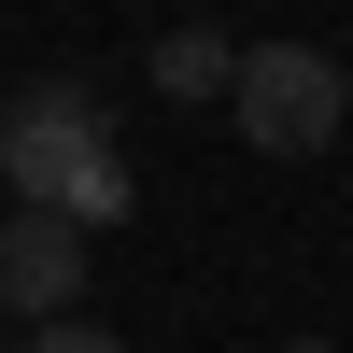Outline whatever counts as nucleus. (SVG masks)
I'll return each instance as SVG.
<instances>
[{"label":"nucleus","instance_id":"1","mask_svg":"<svg viewBox=\"0 0 353 353\" xmlns=\"http://www.w3.org/2000/svg\"><path fill=\"white\" fill-rule=\"evenodd\" d=\"M0 184H14V212L71 226V241H99L128 212V156H113V128H99L85 85H14L0 99Z\"/></svg>","mask_w":353,"mask_h":353},{"label":"nucleus","instance_id":"2","mask_svg":"<svg viewBox=\"0 0 353 353\" xmlns=\"http://www.w3.org/2000/svg\"><path fill=\"white\" fill-rule=\"evenodd\" d=\"M226 113H241L254 156H325L339 113H353V85H339V57H325V43H254L241 71H226Z\"/></svg>","mask_w":353,"mask_h":353},{"label":"nucleus","instance_id":"3","mask_svg":"<svg viewBox=\"0 0 353 353\" xmlns=\"http://www.w3.org/2000/svg\"><path fill=\"white\" fill-rule=\"evenodd\" d=\"M71 297H85V241L43 226V212H14L0 226V311L14 325H71Z\"/></svg>","mask_w":353,"mask_h":353},{"label":"nucleus","instance_id":"4","mask_svg":"<svg viewBox=\"0 0 353 353\" xmlns=\"http://www.w3.org/2000/svg\"><path fill=\"white\" fill-rule=\"evenodd\" d=\"M226 71H241V43H212V28H170V43H156V85H170V99H212Z\"/></svg>","mask_w":353,"mask_h":353},{"label":"nucleus","instance_id":"5","mask_svg":"<svg viewBox=\"0 0 353 353\" xmlns=\"http://www.w3.org/2000/svg\"><path fill=\"white\" fill-rule=\"evenodd\" d=\"M14 353H128V339H113V325H85V311H71V325H28Z\"/></svg>","mask_w":353,"mask_h":353},{"label":"nucleus","instance_id":"6","mask_svg":"<svg viewBox=\"0 0 353 353\" xmlns=\"http://www.w3.org/2000/svg\"><path fill=\"white\" fill-rule=\"evenodd\" d=\"M283 353H325V339H283Z\"/></svg>","mask_w":353,"mask_h":353},{"label":"nucleus","instance_id":"7","mask_svg":"<svg viewBox=\"0 0 353 353\" xmlns=\"http://www.w3.org/2000/svg\"><path fill=\"white\" fill-rule=\"evenodd\" d=\"M0 353H14V339H0Z\"/></svg>","mask_w":353,"mask_h":353}]
</instances>
